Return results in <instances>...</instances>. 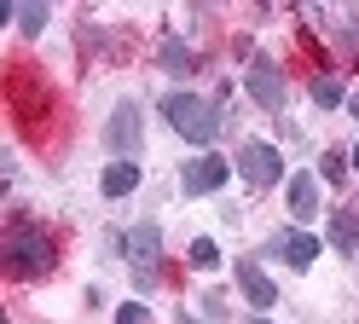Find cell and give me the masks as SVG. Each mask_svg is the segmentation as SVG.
<instances>
[{"instance_id":"1","label":"cell","mask_w":359,"mask_h":324,"mask_svg":"<svg viewBox=\"0 0 359 324\" xmlns=\"http://www.w3.org/2000/svg\"><path fill=\"white\" fill-rule=\"evenodd\" d=\"M6 266L18 278H41V272H53V238H47V226H35V220H12L6 231Z\"/></svg>"},{"instance_id":"2","label":"cell","mask_w":359,"mask_h":324,"mask_svg":"<svg viewBox=\"0 0 359 324\" xmlns=\"http://www.w3.org/2000/svg\"><path fill=\"white\" fill-rule=\"evenodd\" d=\"M163 116L174 122V133H186V139H191V145H215V133H220L215 104L191 99V93H168V99H163Z\"/></svg>"},{"instance_id":"3","label":"cell","mask_w":359,"mask_h":324,"mask_svg":"<svg viewBox=\"0 0 359 324\" xmlns=\"http://www.w3.org/2000/svg\"><path fill=\"white\" fill-rule=\"evenodd\" d=\"M104 139H110V151H116V156H133V151H140L145 122H140V104H133V99H122L116 110H110V128H104Z\"/></svg>"},{"instance_id":"4","label":"cell","mask_w":359,"mask_h":324,"mask_svg":"<svg viewBox=\"0 0 359 324\" xmlns=\"http://www.w3.org/2000/svg\"><path fill=\"white\" fill-rule=\"evenodd\" d=\"M243 81H250V99L261 110H284V69L273 58H255L250 69H243Z\"/></svg>"},{"instance_id":"5","label":"cell","mask_w":359,"mask_h":324,"mask_svg":"<svg viewBox=\"0 0 359 324\" xmlns=\"http://www.w3.org/2000/svg\"><path fill=\"white\" fill-rule=\"evenodd\" d=\"M226 174H232L226 156H197V162H186V168H180V185H186V197H209V191H220V185H226Z\"/></svg>"},{"instance_id":"6","label":"cell","mask_w":359,"mask_h":324,"mask_svg":"<svg viewBox=\"0 0 359 324\" xmlns=\"http://www.w3.org/2000/svg\"><path fill=\"white\" fill-rule=\"evenodd\" d=\"M156 243H163V231H156L151 220H145V226H133L128 249H133V278H140V290L156 284Z\"/></svg>"},{"instance_id":"7","label":"cell","mask_w":359,"mask_h":324,"mask_svg":"<svg viewBox=\"0 0 359 324\" xmlns=\"http://www.w3.org/2000/svg\"><path fill=\"white\" fill-rule=\"evenodd\" d=\"M238 168H243V180L250 185H278V174H284V156L273 151V145H243V156H238Z\"/></svg>"},{"instance_id":"8","label":"cell","mask_w":359,"mask_h":324,"mask_svg":"<svg viewBox=\"0 0 359 324\" xmlns=\"http://www.w3.org/2000/svg\"><path fill=\"white\" fill-rule=\"evenodd\" d=\"M238 290L250 295V307H273L278 301V290H273V278H266L255 261H238Z\"/></svg>"},{"instance_id":"9","label":"cell","mask_w":359,"mask_h":324,"mask_svg":"<svg viewBox=\"0 0 359 324\" xmlns=\"http://www.w3.org/2000/svg\"><path fill=\"white\" fill-rule=\"evenodd\" d=\"M290 215H296V220L319 215V180H313V174H290Z\"/></svg>"},{"instance_id":"10","label":"cell","mask_w":359,"mask_h":324,"mask_svg":"<svg viewBox=\"0 0 359 324\" xmlns=\"http://www.w3.org/2000/svg\"><path fill=\"white\" fill-rule=\"evenodd\" d=\"M278 255L302 272V266H313V255H319V238H307V231H284V238H278Z\"/></svg>"},{"instance_id":"11","label":"cell","mask_w":359,"mask_h":324,"mask_svg":"<svg viewBox=\"0 0 359 324\" xmlns=\"http://www.w3.org/2000/svg\"><path fill=\"white\" fill-rule=\"evenodd\" d=\"M330 243L342 255L359 249V215H353V208H336V215H330Z\"/></svg>"},{"instance_id":"12","label":"cell","mask_w":359,"mask_h":324,"mask_svg":"<svg viewBox=\"0 0 359 324\" xmlns=\"http://www.w3.org/2000/svg\"><path fill=\"white\" fill-rule=\"evenodd\" d=\"M99 185H104V197H128L133 185H140V162H110Z\"/></svg>"},{"instance_id":"13","label":"cell","mask_w":359,"mask_h":324,"mask_svg":"<svg viewBox=\"0 0 359 324\" xmlns=\"http://www.w3.org/2000/svg\"><path fill=\"white\" fill-rule=\"evenodd\" d=\"M156 58H163V69H168V76H191V64H197V53H191V46L180 41V35H168Z\"/></svg>"},{"instance_id":"14","label":"cell","mask_w":359,"mask_h":324,"mask_svg":"<svg viewBox=\"0 0 359 324\" xmlns=\"http://www.w3.org/2000/svg\"><path fill=\"white\" fill-rule=\"evenodd\" d=\"M313 99H319L325 110H330V104H342V81H336V76H313Z\"/></svg>"},{"instance_id":"15","label":"cell","mask_w":359,"mask_h":324,"mask_svg":"<svg viewBox=\"0 0 359 324\" xmlns=\"http://www.w3.org/2000/svg\"><path fill=\"white\" fill-rule=\"evenodd\" d=\"M191 266H197V272H215V266H220V249H215L209 238H197V243H191Z\"/></svg>"},{"instance_id":"16","label":"cell","mask_w":359,"mask_h":324,"mask_svg":"<svg viewBox=\"0 0 359 324\" xmlns=\"http://www.w3.org/2000/svg\"><path fill=\"white\" fill-rule=\"evenodd\" d=\"M12 18L24 23L29 35H41V29H47V6H12Z\"/></svg>"},{"instance_id":"17","label":"cell","mask_w":359,"mask_h":324,"mask_svg":"<svg viewBox=\"0 0 359 324\" xmlns=\"http://www.w3.org/2000/svg\"><path fill=\"white\" fill-rule=\"evenodd\" d=\"M116 324H151V307H145V301H122Z\"/></svg>"},{"instance_id":"18","label":"cell","mask_w":359,"mask_h":324,"mask_svg":"<svg viewBox=\"0 0 359 324\" xmlns=\"http://www.w3.org/2000/svg\"><path fill=\"white\" fill-rule=\"evenodd\" d=\"M348 162H353V156H342V151H330L319 174H325V180H342V174H348Z\"/></svg>"},{"instance_id":"19","label":"cell","mask_w":359,"mask_h":324,"mask_svg":"<svg viewBox=\"0 0 359 324\" xmlns=\"http://www.w3.org/2000/svg\"><path fill=\"white\" fill-rule=\"evenodd\" d=\"M180 324H197V318H191V313H180Z\"/></svg>"},{"instance_id":"20","label":"cell","mask_w":359,"mask_h":324,"mask_svg":"<svg viewBox=\"0 0 359 324\" xmlns=\"http://www.w3.org/2000/svg\"><path fill=\"white\" fill-rule=\"evenodd\" d=\"M353 168H359V145H353Z\"/></svg>"},{"instance_id":"21","label":"cell","mask_w":359,"mask_h":324,"mask_svg":"<svg viewBox=\"0 0 359 324\" xmlns=\"http://www.w3.org/2000/svg\"><path fill=\"white\" fill-rule=\"evenodd\" d=\"M353 122H359V99H353Z\"/></svg>"},{"instance_id":"22","label":"cell","mask_w":359,"mask_h":324,"mask_svg":"<svg viewBox=\"0 0 359 324\" xmlns=\"http://www.w3.org/2000/svg\"><path fill=\"white\" fill-rule=\"evenodd\" d=\"M255 324H266V318H255Z\"/></svg>"}]
</instances>
